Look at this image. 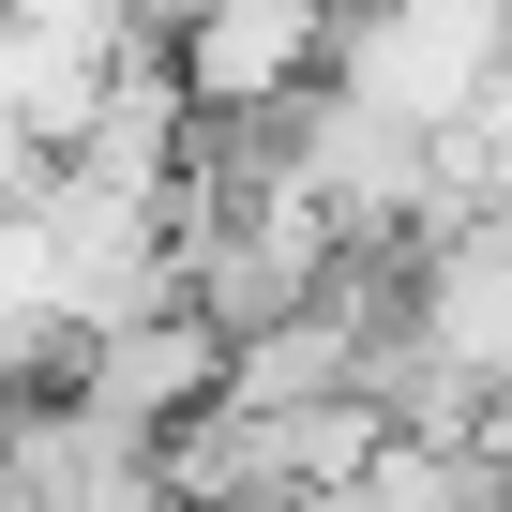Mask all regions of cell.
I'll return each mask as SVG.
<instances>
[{
    "instance_id": "cell-1",
    "label": "cell",
    "mask_w": 512,
    "mask_h": 512,
    "mask_svg": "<svg viewBox=\"0 0 512 512\" xmlns=\"http://www.w3.org/2000/svg\"><path fill=\"white\" fill-rule=\"evenodd\" d=\"M497 61H512V0H332L317 91H347V106H377L392 136L437 151V136L497 91Z\"/></svg>"
},
{
    "instance_id": "cell-2",
    "label": "cell",
    "mask_w": 512,
    "mask_h": 512,
    "mask_svg": "<svg viewBox=\"0 0 512 512\" xmlns=\"http://www.w3.org/2000/svg\"><path fill=\"white\" fill-rule=\"evenodd\" d=\"M166 91L196 106V136H241V121H272L317 91L332 61V0H181V16L151 31Z\"/></svg>"
},
{
    "instance_id": "cell-3",
    "label": "cell",
    "mask_w": 512,
    "mask_h": 512,
    "mask_svg": "<svg viewBox=\"0 0 512 512\" xmlns=\"http://www.w3.org/2000/svg\"><path fill=\"white\" fill-rule=\"evenodd\" d=\"M211 377H226V332L196 317V302H151V317H121V332H76V407H106V422H136V437H181L196 407H211Z\"/></svg>"
},
{
    "instance_id": "cell-4",
    "label": "cell",
    "mask_w": 512,
    "mask_h": 512,
    "mask_svg": "<svg viewBox=\"0 0 512 512\" xmlns=\"http://www.w3.org/2000/svg\"><path fill=\"white\" fill-rule=\"evenodd\" d=\"M121 16H136V31H166V16H181V0H121Z\"/></svg>"
},
{
    "instance_id": "cell-5",
    "label": "cell",
    "mask_w": 512,
    "mask_h": 512,
    "mask_svg": "<svg viewBox=\"0 0 512 512\" xmlns=\"http://www.w3.org/2000/svg\"><path fill=\"white\" fill-rule=\"evenodd\" d=\"M136 512H196V497H136Z\"/></svg>"
}]
</instances>
